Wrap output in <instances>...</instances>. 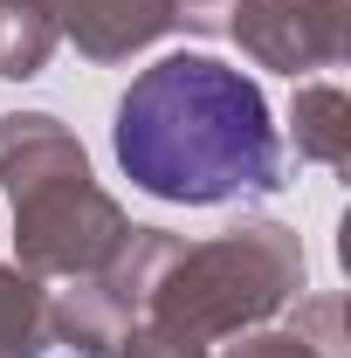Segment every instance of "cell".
Listing matches in <instances>:
<instances>
[{"label": "cell", "instance_id": "6da1fadb", "mask_svg": "<svg viewBox=\"0 0 351 358\" xmlns=\"http://www.w3.org/2000/svg\"><path fill=\"white\" fill-rule=\"evenodd\" d=\"M117 166L131 186L173 207H220L241 193H268L282 145L268 96L220 55H159L117 96Z\"/></svg>", "mask_w": 351, "mask_h": 358}]
</instances>
